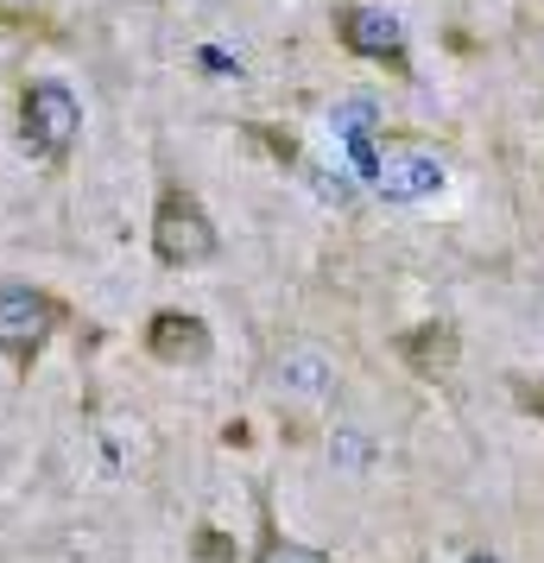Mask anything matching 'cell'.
I'll use <instances>...</instances> for the list:
<instances>
[{"mask_svg": "<svg viewBox=\"0 0 544 563\" xmlns=\"http://www.w3.org/2000/svg\"><path fill=\"white\" fill-rule=\"evenodd\" d=\"M153 254L158 266L171 273H190V266H209L222 254V234L209 222V209L184 190V184H165L158 190V209H153Z\"/></svg>", "mask_w": 544, "mask_h": 563, "instance_id": "obj_1", "label": "cell"}, {"mask_svg": "<svg viewBox=\"0 0 544 563\" xmlns=\"http://www.w3.org/2000/svg\"><path fill=\"white\" fill-rule=\"evenodd\" d=\"M57 323H64V305L45 285H26V279L0 285V355H7L13 374H32V361L45 355Z\"/></svg>", "mask_w": 544, "mask_h": 563, "instance_id": "obj_2", "label": "cell"}, {"mask_svg": "<svg viewBox=\"0 0 544 563\" xmlns=\"http://www.w3.org/2000/svg\"><path fill=\"white\" fill-rule=\"evenodd\" d=\"M77 133H82L77 89L52 82V77L26 82V96H20V140H26V153L45 158V165H64V153L77 146Z\"/></svg>", "mask_w": 544, "mask_h": 563, "instance_id": "obj_3", "label": "cell"}, {"mask_svg": "<svg viewBox=\"0 0 544 563\" xmlns=\"http://www.w3.org/2000/svg\"><path fill=\"white\" fill-rule=\"evenodd\" d=\"M336 38L342 52L367 57V64H380V70H392L399 82H412V52H406V26L392 20V13H380V7H336Z\"/></svg>", "mask_w": 544, "mask_h": 563, "instance_id": "obj_4", "label": "cell"}, {"mask_svg": "<svg viewBox=\"0 0 544 563\" xmlns=\"http://www.w3.org/2000/svg\"><path fill=\"white\" fill-rule=\"evenodd\" d=\"M209 349H215V335L190 310H158L153 323H146V355L158 367H197V361H209Z\"/></svg>", "mask_w": 544, "mask_h": 563, "instance_id": "obj_5", "label": "cell"}, {"mask_svg": "<svg viewBox=\"0 0 544 563\" xmlns=\"http://www.w3.org/2000/svg\"><path fill=\"white\" fill-rule=\"evenodd\" d=\"M443 158L431 153H387L380 158V172H374V184H380V197L387 203H424V197H437L443 190Z\"/></svg>", "mask_w": 544, "mask_h": 563, "instance_id": "obj_6", "label": "cell"}, {"mask_svg": "<svg viewBox=\"0 0 544 563\" xmlns=\"http://www.w3.org/2000/svg\"><path fill=\"white\" fill-rule=\"evenodd\" d=\"M399 361L412 367L418 380H443L456 361H463V335H456V323H418V330L399 335Z\"/></svg>", "mask_w": 544, "mask_h": 563, "instance_id": "obj_7", "label": "cell"}, {"mask_svg": "<svg viewBox=\"0 0 544 563\" xmlns=\"http://www.w3.org/2000/svg\"><path fill=\"white\" fill-rule=\"evenodd\" d=\"M279 386H291L298 399H323V393L336 386V367H330L323 349H291V355L279 361Z\"/></svg>", "mask_w": 544, "mask_h": 563, "instance_id": "obj_8", "label": "cell"}, {"mask_svg": "<svg viewBox=\"0 0 544 563\" xmlns=\"http://www.w3.org/2000/svg\"><path fill=\"white\" fill-rule=\"evenodd\" d=\"M254 563H336L330 551H317V544H298L273 526V507L259 500V544H254Z\"/></svg>", "mask_w": 544, "mask_h": 563, "instance_id": "obj_9", "label": "cell"}, {"mask_svg": "<svg viewBox=\"0 0 544 563\" xmlns=\"http://www.w3.org/2000/svg\"><path fill=\"white\" fill-rule=\"evenodd\" d=\"M513 399H519L525 418H539V424H544V380H513Z\"/></svg>", "mask_w": 544, "mask_h": 563, "instance_id": "obj_10", "label": "cell"}, {"mask_svg": "<svg viewBox=\"0 0 544 563\" xmlns=\"http://www.w3.org/2000/svg\"><path fill=\"white\" fill-rule=\"evenodd\" d=\"M247 133H254L259 146H266V153L279 158V165H298V146H291V140H279V133H273V128H247Z\"/></svg>", "mask_w": 544, "mask_h": 563, "instance_id": "obj_11", "label": "cell"}, {"mask_svg": "<svg viewBox=\"0 0 544 563\" xmlns=\"http://www.w3.org/2000/svg\"><path fill=\"white\" fill-rule=\"evenodd\" d=\"M197 551H203V558H229V544H222V532H215V526H203V532H197Z\"/></svg>", "mask_w": 544, "mask_h": 563, "instance_id": "obj_12", "label": "cell"}]
</instances>
